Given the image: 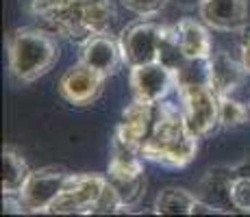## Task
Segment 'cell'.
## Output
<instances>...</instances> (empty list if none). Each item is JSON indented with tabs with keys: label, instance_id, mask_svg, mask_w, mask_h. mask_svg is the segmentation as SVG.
<instances>
[{
	"label": "cell",
	"instance_id": "7a4b0ae2",
	"mask_svg": "<svg viewBox=\"0 0 250 217\" xmlns=\"http://www.w3.org/2000/svg\"><path fill=\"white\" fill-rule=\"evenodd\" d=\"M9 74L16 83L28 85L48 74L59 61V41L42 28H18L7 39Z\"/></svg>",
	"mask_w": 250,
	"mask_h": 217
},
{
	"label": "cell",
	"instance_id": "52a82bcc",
	"mask_svg": "<svg viewBox=\"0 0 250 217\" xmlns=\"http://www.w3.org/2000/svg\"><path fill=\"white\" fill-rule=\"evenodd\" d=\"M161 28L155 22H137L124 28L120 35L124 63L128 67L146 65L159 61V43H161Z\"/></svg>",
	"mask_w": 250,
	"mask_h": 217
},
{
	"label": "cell",
	"instance_id": "2e32d148",
	"mask_svg": "<svg viewBox=\"0 0 250 217\" xmlns=\"http://www.w3.org/2000/svg\"><path fill=\"white\" fill-rule=\"evenodd\" d=\"M218 102H220V126L235 128L248 122L250 109L244 107L233 96H218Z\"/></svg>",
	"mask_w": 250,
	"mask_h": 217
},
{
	"label": "cell",
	"instance_id": "d6986e66",
	"mask_svg": "<svg viewBox=\"0 0 250 217\" xmlns=\"http://www.w3.org/2000/svg\"><path fill=\"white\" fill-rule=\"evenodd\" d=\"M72 2H76V0H31V11L40 18H46L52 11H59Z\"/></svg>",
	"mask_w": 250,
	"mask_h": 217
},
{
	"label": "cell",
	"instance_id": "4fadbf2b",
	"mask_svg": "<svg viewBox=\"0 0 250 217\" xmlns=\"http://www.w3.org/2000/svg\"><path fill=\"white\" fill-rule=\"evenodd\" d=\"M157 215H196V213H220V209L198 200L194 194L181 187H166L157 194L155 200Z\"/></svg>",
	"mask_w": 250,
	"mask_h": 217
},
{
	"label": "cell",
	"instance_id": "44dd1931",
	"mask_svg": "<svg viewBox=\"0 0 250 217\" xmlns=\"http://www.w3.org/2000/svg\"><path fill=\"white\" fill-rule=\"evenodd\" d=\"M248 109H250V104H248Z\"/></svg>",
	"mask_w": 250,
	"mask_h": 217
},
{
	"label": "cell",
	"instance_id": "8fae6325",
	"mask_svg": "<svg viewBox=\"0 0 250 217\" xmlns=\"http://www.w3.org/2000/svg\"><path fill=\"white\" fill-rule=\"evenodd\" d=\"M198 16L213 31H244L248 24V0H198Z\"/></svg>",
	"mask_w": 250,
	"mask_h": 217
},
{
	"label": "cell",
	"instance_id": "9c48e42d",
	"mask_svg": "<svg viewBox=\"0 0 250 217\" xmlns=\"http://www.w3.org/2000/svg\"><path fill=\"white\" fill-rule=\"evenodd\" d=\"M104 76L91 70L85 63L72 65L59 80V94L65 102L74 104V107H87V104L96 102L98 96L103 94L104 87Z\"/></svg>",
	"mask_w": 250,
	"mask_h": 217
},
{
	"label": "cell",
	"instance_id": "3957f363",
	"mask_svg": "<svg viewBox=\"0 0 250 217\" xmlns=\"http://www.w3.org/2000/svg\"><path fill=\"white\" fill-rule=\"evenodd\" d=\"M113 16L111 0H76L59 11H52L44 20L57 35L72 41H85L96 33L107 31Z\"/></svg>",
	"mask_w": 250,
	"mask_h": 217
},
{
	"label": "cell",
	"instance_id": "ffe728a7",
	"mask_svg": "<svg viewBox=\"0 0 250 217\" xmlns=\"http://www.w3.org/2000/svg\"><path fill=\"white\" fill-rule=\"evenodd\" d=\"M242 63L246 67V72L250 74V35L244 37L242 41Z\"/></svg>",
	"mask_w": 250,
	"mask_h": 217
},
{
	"label": "cell",
	"instance_id": "6da1fadb",
	"mask_svg": "<svg viewBox=\"0 0 250 217\" xmlns=\"http://www.w3.org/2000/svg\"><path fill=\"white\" fill-rule=\"evenodd\" d=\"M198 135L187 126L183 111L174 104L161 102L159 118L142 146V157L166 167H185L198 152Z\"/></svg>",
	"mask_w": 250,
	"mask_h": 217
},
{
	"label": "cell",
	"instance_id": "277c9868",
	"mask_svg": "<svg viewBox=\"0 0 250 217\" xmlns=\"http://www.w3.org/2000/svg\"><path fill=\"white\" fill-rule=\"evenodd\" d=\"M176 87L181 91L183 115L187 126L198 137H207L220 126V102L218 94L209 87L207 80L196 79H176Z\"/></svg>",
	"mask_w": 250,
	"mask_h": 217
},
{
	"label": "cell",
	"instance_id": "ba28073f",
	"mask_svg": "<svg viewBox=\"0 0 250 217\" xmlns=\"http://www.w3.org/2000/svg\"><path fill=\"white\" fill-rule=\"evenodd\" d=\"M128 83H131V91L135 100L157 104L166 100V96L172 91V87H176V72H172L170 67H166L159 61L146 65H135L131 67Z\"/></svg>",
	"mask_w": 250,
	"mask_h": 217
},
{
	"label": "cell",
	"instance_id": "ac0fdd59",
	"mask_svg": "<svg viewBox=\"0 0 250 217\" xmlns=\"http://www.w3.org/2000/svg\"><path fill=\"white\" fill-rule=\"evenodd\" d=\"M170 0H122V4L128 9L131 13L142 18H150L155 13H159Z\"/></svg>",
	"mask_w": 250,
	"mask_h": 217
},
{
	"label": "cell",
	"instance_id": "9a60e30c",
	"mask_svg": "<svg viewBox=\"0 0 250 217\" xmlns=\"http://www.w3.org/2000/svg\"><path fill=\"white\" fill-rule=\"evenodd\" d=\"M28 170L26 161L18 150L4 148L2 150V196H18L26 182Z\"/></svg>",
	"mask_w": 250,
	"mask_h": 217
},
{
	"label": "cell",
	"instance_id": "e0dca14e",
	"mask_svg": "<svg viewBox=\"0 0 250 217\" xmlns=\"http://www.w3.org/2000/svg\"><path fill=\"white\" fill-rule=\"evenodd\" d=\"M230 204L242 213H250V176H237L229 185Z\"/></svg>",
	"mask_w": 250,
	"mask_h": 217
},
{
	"label": "cell",
	"instance_id": "8992f818",
	"mask_svg": "<svg viewBox=\"0 0 250 217\" xmlns=\"http://www.w3.org/2000/svg\"><path fill=\"white\" fill-rule=\"evenodd\" d=\"M72 174L63 167H42L28 174L26 182L18 194L24 213H50V206L61 196Z\"/></svg>",
	"mask_w": 250,
	"mask_h": 217
},
{
	"label": "cell",
	"instance_id": "7c38bea8",
	"mask_svg": "<svg viewBox=\"0 0 250 217\" xmlns=\"http://www.w3.org/2000/svg\"><path fill=\"white\" fill-rule=\"evenodd\" d=\"M207 67V83L218 96H233L237 87L244 83V76L248 74L242 59H233L227 52H213L205 61Z\"/></svg>",
	"mask_w": 250,
	"mask_h": 217
},
{
	"label": "cell",
	"instance_id": "5bb4252c",
	"mask_svg": "<svg viewBox=\"0 0 250 217\" xmlns=\"http://www.w3.org/2000/svg\"><path fill=\"white\" fill-rule=\"evenodd\" d=\"M174 28H176V37H179V43H181V50L187 61H207L213 55L211 35L205 22L185 18Z\"/></svg>",
	"mask_w": 250,
	"mask_h": 217
},
{
	"label": "cell",
	"instance_id": "5b68a950",
	"mask_svg": "<svg viewBox=\"0 0 250 217\" xmlns=\"http://www.w3.org/2000/svg\"><path fill=\"white\" fill-rule=\"evenodd\" d=\"M107 174H72L61 196L50 206L55 215H94L96 204L107 187Z\"/></svg>",
	"mask_w": 250,
	"mask_h": 217
},
{
	"label": "cell",
	"instance_id": "30bf717a",
	"mask_svg": "<svg viewBox=\"0 0 250 217\" xmlns=\"http://www.w3.org/2000/svg\"><path fill=\"white\" fill-rule=\"evenodd\" d=\"M81 63L89 65L91 70L103 74L104 79L118 74L120 67L126 65L120 39H113L107 31L96 33V35H91L83 41V46H81Z\"/></svg>",
	"mask_w": 250,
	"mask_h": 217
}]
</instances>
